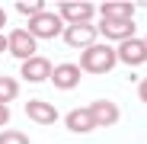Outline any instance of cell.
<instances>
[{
    "label": "cell",
    "mask_w": 147,
    "mask_h": 144,
    "mask_svg": "<svg viewBox=\"0 0 147 144\" xmlns=\"http://www.w3.org/2000/svg\"><path fill=\"white\" fill-rule=\"evenodd\" d=\"M115 51H112V48L109 45H99V42H96V45H90L86 48V51L80 55V70H83V74H109V70L115 67Z\"/></svg>",
    "instance_id": "cell-1"
},
{
    "label": "cell",
    "mask_w": 147,
    "mask_h": 144,
    "mask_svg": "<svg viewBox=\"0 0 147 144\" xmlns=\"http://www.w3.org/2000/svg\"><path fill=\"white\" fill-rule=\"evenodd\" d=\"M26 32H29L35 42H38V39H55V35L64 32V22H61L58 13H45V10H42L38 16L29 19V29H26Z\"/></svg>",
    "instance_id": "cell-2"
},
{
    "label": "cell",
    "mask_w": 147,
    "mask_h": 144,
    "mask_svg": "<svg viewBox=\"0 0 147 144\" xmlns=\"http://www.w3.org/2000/svg\"><path fill=\"white\" fill-rule=\"evenodd\" d=\"M93 13H96V3H86V0H64L61 3V22L67 19L70 26H86L93 22Z\"/></svg>",
    "instance_id": "cell-3"
},
{
    "label": "cell",
    "mask_w": 147,
    "mask_h": 144,
    "mask_svg": "<svg viewBox=\"0 0 147 144\" xmlns=\"http://www.w3.org/2000/svg\"><path fill=\"white\" fill-rule=\"evenodd\" d=\"M115 58H118L121 64H128V67H141V64L147 61V45H144V39H125V42H118Z\"/></svg>",
    "instance_id": "cell-4"
},
{
    "label": "cell",
    "mask_w": 147,
    "mask_h": 144,
    "mask_svg": "<svg viewBox=\"0 0 147 144\" xmlns=\"http://www.w3.org/2000/svg\"><path fill=\"white\" fill-rule=\"evenodd\" d=\"M96 32L112 39V42H125V39H134V19H99Z\"/></svg>",
    "instance_id": "cell-5"
},
{
    "label": "cell",
    "mask_w": 147,
    "mask_h": 144,
    "mask_svg": "<svg viewBox=\"0 0 147 144\" xmlns=\"http://www.w3.org/2000/svg\"><path fill=\"white\" fill-rule=\"evenodd\" d=\"M7 48L13 51V58H19V61H29V58H35V39H32L26 29H16V32H10V35H7Z\"/></svg>",
    "instance_id": "cell-6"
},
{
    "label": "cell",
    "mask_w": 147,
    "mask_h": 144,
    "mask_svg": "<svg viewBox=\"0 0 147 144\" xmlns=\"http://www.w3.org/2000/svg\"><path fill=\"white\" fill-rule=\"evenodd\" d=\"M61 35H64V42L70 48H83V51H86L90 45H96V35H99V32H96L93 22H86V26H67Z\"/></svg>",
    "instance_id": "cell-7"
},
{
    "label": "cell",
    "mask_w": 147,
    "mask_h": 144,
    "mask_svg": "<svg viewBox=\"0 0 147 144\" xmlns=\"http://www.w3.org/2000/svg\"><path fill=\"white\" fill-rule=\"evenodd\" d=\"M86 109H90V115H93L96 128H109V125L118 122V106H115L112 99H93Z\"/></svg>",
    "instance_id": "cell-8"
},
{
    "label": "cell",
    "mask_w": 147,
    "mask_h": 144,
    "mask_svg": "<svg viewBox=\"0 0 147 144\" xmlns=\"http://www.w3.org/2000/svg\"><path fill=\"white\" fill-rule=\"evenodd\" d=\"M19 74H22V80H29V83H42V80L51 77V61L35 55V58H29V61H22Z\"/></svg>",
    "instance_id": "cell-9"
},
{
    "label": "cell",
    "mask_w": 147,
    "mask_h": 144,
    "mask_svg": "<svg viewBox=\"0 0 147 144\" xmlns=\"http://www.w3.org/2000/svg\"><path fill=\"white\" fill-rule=\"evenodd\" d=\"M48 80H51L58 90H74L80 83V67L77 64H58V67H51V77Z\"/></svg>",
    "instance_id": "cell-10"
},
{
    "label": "cell",
    "mask_w": 147,
    "mask_h": 144,
    "mask_svg": "<svg viewBox=\"0 0 147 144\" xmlns=\"http://www.w3.org/2000/svg\"><path fill=\"white\" fill-rule=\"evenodd\" d=\"M26 115L32 122H38V125H55L58 122V109L51 103H45V99H29L26 103Z\"/></svg>",
    "instance_id": "cell-11"
},
{
    "label": "cell",
    "mask_w": 147,
    "mask_h": 144,
    "mask_svg": "<svg viewBox=\"0 0 147 144\" xmlns=\"http://www.w3.org/2000/svg\"><path fill=\"white\" fill-rule=\"evenodd\" d=\"M64 122H67V128H70L74 135H90V131L96 128V122H93V115H90L86 106H83V109H70Z\"/></svg>",
    "instance_id": "cell-12"
},
{
    "label": "cell",
    "mask_w": 147,
    "mask_h": 144,
    "mask_svg": "<svg viewBox=\"0 0 147 144\" xmlns=\"http://www.w3.org/2000/svg\"><path fill=\"white\" fill-rule=\"evenodd\" d=\"M99 10L102 19H134V7L128 0H106V3H99Z\"/></svg>",
    "instance_id": "cell-13"
},
{
    "label": "cell",
    "mask_w": 147,
    "mask_h": 144,
    "mask_svg": "<svg viewBox=\"0 0 147 144\" xmlns=\"http://www.w3.org/2000/svg\"><path fill=\"white\" fill-rule=\"evenodd\" d=\"M16 96H19V83H16L13 77H0V106L13 103Z\"/></svg>",
    "instance_id": "cell-14"
},
{
    "label": "cell",
    "mask_w": 147,
    "mask_h": 144,
    "mask_svg": "<svg viewBox=\"0 0 147 144\" xmlns=\"http://www.w3.org/2000/svg\"><path fill=\"white\" fill-rule=\"evenodd\" d=\"M42 7H45L42 0H19V3H16V10H19L22 16H29V19H32V16H38V13H42Z\"/></svg>",
    "instance_id": "cell-15"
},
{
    "label": "cell",
    "mask_w": 147,
    "mask_h": 144,
    "mask_svg": "<svg viewBox=\"0 0 147 144\" xmlns=\"http://www.w3.org/2000/svg\"><path fill=\"white\" fill-rule=\"evenodd\" d=\"M0 144H29V135H22L16 128H7L3 135H0Z\"/></svg>",
    "instance_id": "cell-16"
},
{
    "label": "cell",
    "mask_w": 147,
    "mask_h": 144,
    "mask_svg": "<svg viewBox=\"0 0 147 144\" xmlns=\"http://www.w3.org/2000/svg\"><path fill=\"white\" fill-rule=\"evenodd\" d=\"M138 96H141V103H147V77L138 83Z\"/></svg>",
    "instance_id": "cell-17"
},
{
    "label": "cell",
    "mask_w": 147,
    "mask_h": 144,
    "mask_svg": "<svg viewBox=\"0 0 147 144\" xmlns=\"http://www.w3.org/2000/svg\"><path fill=\"white\" fill-rule=\"evenodd\" d=\"M7 122H10V109H7V106H0V128H3Z\"/></svg>",
    "instance_id": "cell-18"
},
{
    "label": "cell",
    "mask_w": 147,
    "mask_h": 144,
    "mask_svg": "<svg viewBox=\"0 0 147 144\" xmlns=\"http://www.w3.org/2000/svg\"><path fill=\"white\" fill-rule=\"evenodd\" d=\"M3 48H7V39H3V32H0V55H3Z\"/></svg>",
    "instance_id": "cell-19"
},
{
    "label": "cell",
    "mask_w": 147,
    "mask_h": 144,
    "mask_svg": "<svg viewBox=\"0 0 147 144\" xmlns=\"http://www.w3.org/2000/svg\"><path fill=\"white\" fill-rule=\"evenodd\" d=\"M3 22H7V13H3V10H0V29H3Z\"/></svg>",
    "instance_id": "cell-20"
},
{
    "label": "cell",
    "mask_w": 147,
    "mask_h": 144,
    "mask_svg": "<svg viewBox=\"0 0 147 144\" xmlns=\"http://www.w3.org/2000/svg\"><path fill=\"white\" fill-rule=\"evenodd\" d=\"M144 45H147V39H144Z\"/></svg>",
    "instance_id": "cell-21"
}]
</instances>
